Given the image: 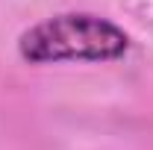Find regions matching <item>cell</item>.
Here are the masks:
<instances>
[{
    "mask_svg": "<svg viewBox=\"0 0 153 150\" xmlns=\"http://www.w3.org/2000/svg\"><path fill=\"white\" fill-rule=\"evenodd\" d=\"M130 50V36L91 12H65L30 27L18 38V53L30 65L115 62Z\"/></svg>",
    "mask_w": 153,
    "mask_h": 150,
    "instance_id": "obj_1",
    "label": "cell"
}]
</instances>
